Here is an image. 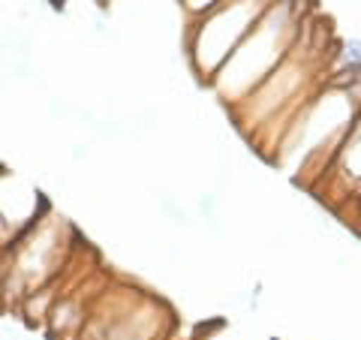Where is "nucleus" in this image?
<instances>
[{
  "mask_svg": "<svg viewBox=\"0 0 361 340\" xmlns=\"http://www.w3.org/2000/svg\"><path fill=\"white\" fill-rule=\"evenodd\" d=\"M334 54H337V45L331 42L329 25L322 28V18L307 13L298 40L289 49L283 63L244 103L229 109V118L235 121V127L250 139V145L262 157L271 154V148L280 139L283 127L292 121V115L329 82Z\"/></svg>",
  "mask_w": 361,
  "mask_h": 340,
  "instance_id": "f257e3e1",
  "label": "nucleus"
},
{
  "mask_svg": "<svg viewBox=\"0 0 361 340\" xmlns=\"http://www.w3.org/2000/svg\"><path fill=\"white\" fill-rule=\"evenodd\" d=\"M310 9L301 0H274L259 25L247 33V40L235 49V54L220 66V73L211 78V90L226 109L244 103L265 78L277 70L289 49L295 45Z\"/></svg>",
  "mask_w": 361,
  "mask_h": 340,
  "instance_id": "f03ea898",
  "label": "nucleus"
},
{
  "mask_svg": "<svg viewBox=\"0 0 361 340\" xmlns=\"http://www.w3.org/2000/svg\"><path fill=\"white\" fill-rule=\"evenodd\" d=\"M271 4L274 0H220L208 13L187 18L184 54L202 85H211V78L247 40V33L259 25Z\"/></svg>",
  "mask_w": 361,
  "mask_h": 340,
  "instance_id": "7ed1b4c3",
  "label": "nucleus"
},
{
  "mask_svg": "<svg viewBox=\"0 0 361 340\" xmlns=\"http://www.w3.org/2000/svg\"><path fill=\"white\" fill-rule=\"evenodd\" d=\"M73 235L75 232L63 223V217L58 220L54 214L39 220L27 235H21L4 253V296H13L21 304L25 296L58 280L73 256Z\"/></svg>",
  "mask_w": 361,
  "mask_h": 340,
  "instance_id": "20e7f679",
  "label": "nucleus"
},
{
  "mask_svg": "<svg viewBox=\"0 0 361 340\" xmlns=\"http://www.w3.org/2000/svg\"><path fill=\"white\" fill-rule=\"evenodd\" d=\"M313 196H319L325 205L341 217H353L361 202V109L346 130L343 142L337 145L334 157L325 166L319 181L310 187Z\"/></svg>",
  "mask_w": 361,
  "mask_h": 340,
  "instance_id": "39448f33",
  "label": "nucleus"
},
{
  "mask_svg": "<svg viewBox=\"0 0 361 340\" xmlns=\"http://www.w3.org/2000/svg\"><path fill=\"white\" fill-rule=\"evenodd\" d=\"M180 9L187 13V18H193V16H202V13H208L211 6H217L220 0H178Z\"/></svg>",
  "mask_w": 361,
  "mask_h": 340,
  "instance_id": "423d86ee",
  "label": "nucleus"
},
{
  "mask_svg": "<svg viewBox=\"0 0 361 340\" xmlns=\"http://www.w3.org/2000/svg\"><path fill=\"white\" fill-rule=\"evenodd\" d=\"M349 220H353V223H358V229H361V202H358V208L353 211V217H349Z\"/></svg>",
  "mask_w": 361,
  "mask_h": 340,
  "instance_id": "0eeeda50",
  "label": "nucleus"
}]
</instances>
